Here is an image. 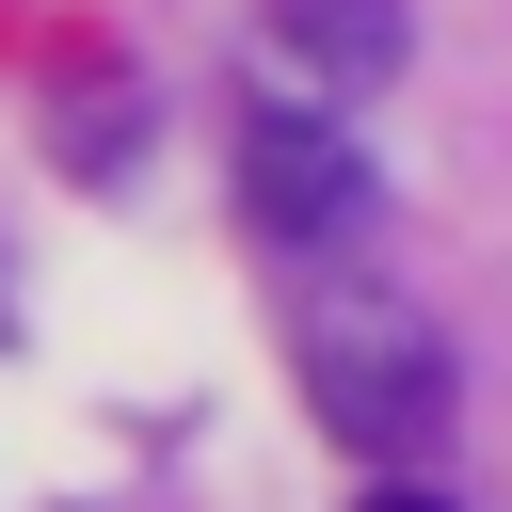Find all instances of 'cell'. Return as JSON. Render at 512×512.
<instances>
[{
	"label": "cell",
	"instance_id": "3957f363",
	"mask_svg": "<svg viewBox=\"0 0 512 512\" xmlns=\"http://www.w3.org/2000/svg\"><path fill=\"white\" fill-rule=\"evenodd\" d=\"M272 32H288L320 80H400V48H416L400 0H272Z\"/></svg>",
	"mask_w": 512,
	"mask_h": 512
},
{
	"label": "cell",
	"instance_id": "277c9868",
	"mask_svg": "<svg viewBox=\"0 0 512 512\" xmlns=\"http://www.w3.org/2000/svg\"><path fill=\"white\" fill-rule=\"evenodd\" d=\"M368 512H448V496H432V480H384V496H368Z\"/></svg>",
	"mask_w": 512,
	"mask_h": 512
},
{
	"label": "cell",
	"instance_id": "6da1fadb",
	"mask_svg": "<svg viewBox=\"0 0 512 512\" xmlns=\"http://www.w3.org/2000/svg\"><path fill=\"white\" fill-rule=\"evenodd\" d=\"M304 400H320L336 448L432 464L448 416H464V368H448V336H432L400 288H320V304H304Z\"/></svg>",
	"mask_w": 512,
	"mask_h": 512
},
{
	"label": "cell",
	"instance_id": "7a4b0ae2",
	"mask_svg": "<svg viewBox=\"0 0 512 512\" xmlns=\"http://www.w3.org/2000/svg\"><path fill=\"white\" fill-rule=\"evenodd\" d=\"M240 208H256V240H288V256H368V240H384V160H368L336 112H256V128H240Z\"/></svg>",
	"mask_w": 512,
	"mask_h": 512
}]
</instances>
